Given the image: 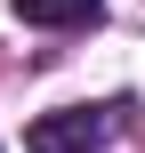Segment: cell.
Returning a JSON list of instances; mask_svg holds the SVG:
<instances>
[{"label":"cell","mask_w":145,"mask_h":153,"mask_svg":"<svg viewBox=\"0 0 145 153\" xmlns=\"http://www.w3.org/2000/svg\"><path fill=\"white\" fill-rule=\"evenodd\" d=\"M105 113L97 105H65V113H40L32 129H24V153H97L105 145Z\"/></svg>","instance_id":"1"},{"label":"cell","mask_w":145,"mask_h":153,"mask_svg":"<svg viewBox=\"0 0 145 153\" xmlns=\"http://www.w3.org/2000/svg\"><path fill=\"white\" fill-rule=\"evenodd\" d=\"M16 16L40 24V32H89L105 16V0H16Z\"/></svg>","instance_id":"2"}]
</instances>
